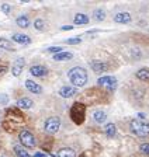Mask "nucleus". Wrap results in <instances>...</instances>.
<instances>
[{"instance_id":"nucleus-27","label":"nucleus","mask_w":149,"mask_h":157,"mask_svg":"<svg viewBox=\"0 0 149 157\" xmlns=\"http://www.w3.org/2000/svg\"><path fill=\"white\" fill-rule=\"evenodd\" d=\"M48 52H51V53H59V52H62V48L61 46H52V48H49L48 49Z\"/></svg>"},{"instance_id":"nucleus-30","label":"nucleus","mask_w":149,"mask_h":157,"mask_svg":"<svg viewBox=\"0 0 149 157\" xmlns=\"http://www.w3.org/2000/svg\"><path fill=\"white\" fill-rule=\"evenodd\" d=\"M7 100H9V98H7V95H6V94L0 95V101H3V104H6V102H7Z\"/></svg>"},{"instance_id":"nucleus-34","label":"nucleus","mask_w":149,"mask_h":157,"mask_svg":"<svg viewBox=\"0 0 149 157\" xmlns=\"http://www.w3.org/2000/svg\"><path fill=\"white\" fill-rule=\"evenodd\" d=\"M0 157H2V156H0Z\"/></svg>"},{"instance_id":"nucleus-29","label":"nucleus","mask_w":149,"mask_h":157,"mask_svg":"<svg viewBox=\"0 0 149 157\" xmlns=\"http://www.w3.org/2000/svg\"><path fill=\"white\" fill-rule=\"evenodd\" d=\"M2 10H3L6 14H9L10 13V10H11V7L9 6V4H2Z\"/></svg>"},{"instance_id":"nucleus-8","label":"nucleus","mask_w":149,"mask_h":157,"mask_svg":"<svg viewBox=\"0 0 149 157\" xmlns=\"http://www.w3.org/2000/svg\"><path fill=\"white\" fill-rule=\"evenodd\" d=\"M30 73H31L33 76H35V77H44V76L48 73V70H46L45 66L35 65V66H33V67L30 69Z\"/></svg>"},{"instance_id":"nucleus-19","label":"nucleus","mask_w":149,"mask_h":157,"mask_svg":"<svg viewBox=\"0 0 149 157\" xmlns=\"http://www.w3.org/2000/svg\"><path fill=\"white\" fill-rule=\"evenodd\" d=\"M17 25L21 27V28H27V27L30 25V20L27 16H21L17 18Z\"/></svg>"},{"instance_id":"nucleus-17","label":"nucleus","mask_w":149,"mask_h":157,"mask_svg":"<svg viewBox=\"0 0 149 157\" xmlns=\"http://www.w3.org/2000/svg\"><path fill=\"white\" fill-rule=\"evenodd\" d=\"M53 59L58 60V62H62V60H69L72 59V53L70 52H59L57 55H53Z\"/></svg>"},{"instance_id":"nucleus-9","label":"nucleus","mask_w":149,"mask_h":157,"mask_svg":"<svg viewBox=\"0 0 149 157\" xmlns=\"http://www.w3.org/2000/svg\"><path fill=\"white\" fill-rule=\"evenodd\" d=\"M76 93H77L76 87H69V86H65V87H62L59 90V95L63 98H70L76 94Z\"/></svg>"},{"instance_id":"nucleus-10","label":"nucleus","mask_w":149,"mask_h":157,"mask_svg":"<svg viewBox=\"0 0 149 157\" xmlns=\"http://www.w3.org/2000/svg\"><path fill=\"white\" fill-rule=\"evenodd\" d=\"M25 87L28 91L34 93V94H41L42 93V87L40 84H37L35 82H33V80H25Z\"/></svg>"},{"instance_id":"nucleus-15","label":"nucleus","mask_w":149,"mask_h":157,"mask_svg":"<svg viewBox=\"0 0 149 157\" xmlns=\"http://www.w3.org/2000/svg\"><path fill=\"white\" fill-rule=\"evenodd\" d=\"M136 77L142 82H149V69L143 67V69H139L136 72Z\"/></svg>"},{"instance_id":"nucleus-7","label":"nucleus","mask_w":149,"mask_h":157,"mask_svg":"<svg viewBox=\"0 0 149 157\" xmlns=\"http://www.w3.org/2000/svg\"><path fill=\"white\" fill-rule=\"evenodd\" d=\"M24 59L23 58H18L16 60V62L13 63V67H11V73H13V76H20L21 72H23V67H24Z\"/></svg>"},{"instance_id":"nucleus-5","label":"nucleus","mask_w":149,"mask_h":157,"mask_svg":"<svg viewBox=\"0 0 149 157\" xmlns=\"http://www.w3.org/2000/svg\"><path fill=\"white\" fill-rule=\"evenodd\" d=\"M61 128V119L57 117H51L45 121V132L48 133H57Z\"/></svg>"},{"instance_id":"nucleus-1","label":"nucleus","mask_w":149,"mask_h":157,"mask_svg":"<svg viewBox=\"0 0 149 157\" xmlns=\"http://www.w3.org/2000/svg\"><path fill=\"white\" fill-rule=\"evenodd\" d=\"M69 76V80L75 87H82L87 83V73L83 67H72L68 73Z\"/></svg>"},{"instance_id":"nucleus-12","label":"nucleus","mask_w":149,"mask_h":157,"mask_svg":"<svg viewBox=\"0 0 149 157\" xmlns=\"http://www.w3.org/2000/svg\"><path fill=\"white\" fill-rule=\"evenodd\" d=\"M13 41H16V42H18V44H24V45L31 44L30 36L24 35V34H14V35H13Z\"/></svg>"},{"instance_id":"nucleus-16","label":"nucleus","mask_w":149,"mask_h":157,"mask_svg":"<svg viewBox=\"0 0 149 157\" xmlns=\"http://www.w3.org/2000/svg\"><path fill=\"white\" fill-rule=\"evenodd\" d=\"M104 132H106V135L107 136H110V137H114L116 136V133H117V128H116V125L114 124H107L106 126H104Z\"/></svg>"},{"instance_id":"nucleus-11","label":"nucleus","mask_w":149,"mask_h":157,"mask_svg":"<svg viewBox=\"0 0 149 157\" xmlns=\"http://www.w3.org/2000/svg\"><path fill=\"white\" fill-rule=\"evenodd\" d=\"M114 21L118 24H128L131 21V16L129 13H117L114 16Z\"/></svg>"},{"instance_id":"nucleus-28","label":"nucleus","mask_w":149,"mask_h":157,"mask_svg":"<svg viewBox=\"0 0 149 157\" xmlns=\"http://www.w3.org/2000/svg\"><path fill=\"white\" fill-rule=\"evenodd\" d=\"M80 41H82L80 38H69V39H66L68 44H80Z\"/></svg>"},{"instance_id":"nucleus-3","label":"nucleus","mask_w":149,"mask_h":157,"mask_svg":"<svg viewBox=\"0 0 149 157\" xmlns=\"http://www.w3.org/2000/svg\"><path fill=\"white\" fill-rule=\"evenodd\" d=\"M84 109H86L84 105L80 104V102H76L70 109V118L76 125H80L84 121Z\"/></svg>"},{"instance_id":"nucleus-33","label":"nucleus","mask_w":149,"mask_h":157,"mask_svg":"<svg viewBox=\"0 0 149 157\" xmlns=\"http://www.w3.org/2000/svg\"><path fill=\"white\" fill-rule=\"evenodd\" d=\"M138 117H139V118H141V119H143V118H145V114H142V112H141V114H139V115H138Z\"/></svg>"},{"instance_id":"nucleus-13","label":"nucleus","mask_w":149,"mask_h":157,"mask_svg":"<svg viewBox=\"0 0 149 157\" xmlns=\"http://www.w3.org/2000/svg\"><path fill=\"white\" fill-rule=\"evenodd\" d=\"M17 105L20 108H23V109H28V108L33 107V100H31V98H27V97L20 98V100L17 101Z\"/></svg>"},{"instance_id":"nucleus-2","label":"nucleus","mask_w":149,"mask_h":157,"mask_svg":"<svg viewBox=\"0 0 149 157\" xmlns=\"http://www.w3.org/2000/svg\"><path fill=\"white\" fill-rule=\"evenodd\" d=\"M129 129L134 135H136L138 137H145L149 135V124L142 121H132L129 125Z\"/></svg>"},{"instance_id":"nucleus-4","label":"nucleus","mask_w":149,"mask_h":157,"mask_svg":"<svg viewBox=\"0 0 149 157\" xmlns=\"http://www.w3.org/2000/svg\"><path fill=\"white\" fill-rule=\"evenodd\" d=\"M97 84L100 87L106 88L107 91H114L117 88V78L113 77V76H103L97 80Z\"/></svg>"},{"instance_id":"nucleus-21","label":"nucleus","mask_w":149,"mask_h":157,"mask_svg":"<svg viewBox=\"0 0 149 157\" xmlns=\"http://www.w3.org/2000/svg\"><path fill=\"white\" fill-rule=\"evenodd\" d=\"M14 151H16V154H17L18 157H31L30 154H28V151L24 150V147L20 146V144L14 146Z\"/></svg>"},{"instance_id":"nucleus-6","label":"nucleus","mask_w":149,"mask_h":157,"mask_svg":"<svg viewBox=\"0 0 149 157\" xmlns=\"http://www.w3.org/2000/svg\"><path fill=\"white\" fill-rule=\"evenodd\" d=\"M20 142L24 147H35V139H34L33 133L28 131H21L20 132Z\"/></svg>"},{"instance_id":"nucleus-26","label":"nucleus","mask_w":149,"mask_h":157,"mask_svg":"<svg viewBox=\"0 0 149 157\" xmlns=\"http://www.w3.org/2000/svg\"><path fill=\"white\" fill-rule=\"evenodd\" d=\"M34 27H35L37 29H44V20H41V18H38V20H35V23H34Z\"/></svg>"},{"instance_id":"nucleus-24","label":"nucleus","mask_w":149,"mask_h":157,"mask_svg":"<svg viewBox=\"0 0 149 157\" xmlns=\"http://www.w3.org/2000/svg\"><path fill=\"white\" fill-rule=\"evenodd\" d=\"M93 17H94V18L97 20V21H103L104 18H106V13H104L103 10H96V11H94V14H93Z\"/></svg>"},{"instance_id":"nucleus-31","label":"nucleus","mask_w":149,"mask_h":157,"mask_svg":"<svg viewBox=\"0 0 149 157\" xmlns=\"http://www.w3.org/2000/svg\"><path fill=\"white\" fill-rule=\"evenodd\" d=\"M72 28H73L72 25H65V27H62V29H63V31H68V29H69V31H70V29H72Z\"/></svg>"},{"instance_id":"nucleus-23","label":"nucleus","mask_w":149,"mask_h":157,"mask_svg":"<svg viewBox=\"0 0 149 157\" xmlns=\"http://www.w3.org/2000/svg\"><path fill=\"white\" fill-rule=\"evenodd\" d=\"M0 46L3 49H6V51H13V45H11L10 41H7V39L4 38H0Z\"/></svg>"},{"instance_id":"nucleus-18","label":"nucleus","mask_w":149,"mask_h":157,"mask_svg":"<svg viewBox=\"0 0 149 157\" xmlns=\"http://www.w3.org/2000/svg\"><path fill=\"white\" fill-rule=\"evenodd\" d=\"M92 67L94 72L100 73V72H104V70H107V65L103 62H92Z\"/></svg>"},{"instance_id":"nucleus-22","label":"nucleus","mask_w":149,"mask_h":157,"mask_svg":"<svg viewBox=\"0 0 149 157\" xmlns=\"http://www.w3.org/2000/svg\"><path fill=\"white\" fill-rule=\"evenodd\" d=\"M94 119H96V122H99V124H103V122L107 119L106 112H103V111H96V112H94Z\"/></svg>"},{"instance_id":"nucleus-20","label":"nucleus","mask_w":149,"mask_h":157,"mask_svg":"<svg viewBox=\"0 0 149 157\" xmlns=\"http://www.w3.org/2000/svg\"><path fill=\"white\" fill-rule=\"evenodd\" d=\"M58 157H75V151L72 149H61L58 150Z\"/></svg>"},{"instance_id":"nucleus-14","label":"nucleus","mask_w":149,"mask_h":157,"mask_svg":"<svg viewBox=\"0 0 149 157\" xmlns=\"http://www.w3.org/2000/svg\"><path fill=\"white\" fill-rule=\"evenodd\" d=\"M87 23H89V17H87L86 14L79 13L75 16V24H76V25H84V24H87Z\"/></svg>"},{"instance_id":"nucleus-32","label":"nucleus","mask_w":149,"mask_h":157,"mask_svg":"<svg viewBox=\"0 0 149 157\" xmlns=\"http://www.w3.org/2000/svg\"><path fill=\"white\" fill-rule=\"evenodd\" d=\"M34 157H45V154H42V153H35V154H34Z\"/></svg>"},{"instance_id":"nucleus-25","label":"nucleus","mask_w":149,"mask_h":157,"mask_svg":"<svg viewBox=\"0 0 149 157\" xmlns=\"http://www.w3.org/2000/svg\"><path fill=\"white\" fill-rule=\"evenodd\" d=\"M139 150H141V153L149 156V143H142L141 144V147H139Z\"/></svg>"}]
</instances>
